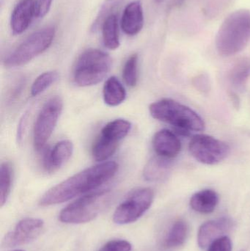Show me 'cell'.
I'll list each match as a JSON object with an SVG mask.
<instances>
[{"mask_svg": "<svg viewBox=\"0 0 250 251\" xmlns=\"http://www.w3.org/2000/svg\"><path fill=\"white\" fill-rule=\"evenodd\" d=\"M115 162H104L90 167L51 187L39 201L42 206L59 204L81 195L93 192L117 174Z\"/></svg>", "mask_w": 250, "mask_h": 251, "instance_id": "obj_1", "label": "cell"}, {"mask_svg": "<svg viewBox=\"0 0 250 251\" xmlns=\"http://www.w3.org/2000/svg\"><path fill=\"white\" fill-rule=\"evenodd\" d=\"M250 41V10L239 9L230 13L219 28L215 45L223 57L235 55L246 48Z\"/></svg>", "mask_w": 250, "mask_h": 251, "instance_id": "obj_2", "label": "cell"}, {"mask_svg": "<svg viewBox=\"0 0 250 251\" xmlns=\"http://www.w3.org/2000/svg\"><path fill=\"white\" fill-rule=\"evenodd\" d=\"M149 111L154 119L173 126L182 135L205 130L204 119L195 110L175 100L163 99L156 101L150 106Z\"/></svg>", "mask_w": 250, "mask_h": 251, "instance_id": "obj_3", "label": "cell"}, {"mask_svg": "<svg viewBox=\"0 0 250 251\" xmlns=\"http://www.w3.org/2000/svg\"><path fill=\"white\" fill-rule=\"evenodd\" d=\"M110 190L91 192L68 205L60 212L59 219L63 224H82L91 222L108 205Z\"/></svg>", "mask_w": 250, "mask_h": 251, "instance_id": "obj_4", "label": "cell"}, {"mask_svg": "<svg viewBox=\"0 0 250 251\" xmlns=\"http://www.w3.org/2000/svg\"><path fill=\"white\" fill-rule=\"evenodd\" d=\"M112 59L107 53L90 49L84 51L73 69V80L80 87L97 85L104 79L112 67Z\"/></svg>", "mask_w": 250, "mask_h": 251, "instance_id": "obj_5", "label": "cell"}, {"mask_svg": "<svg viewBox=\"0 0 250 251\" xmlns=\"http://www.w3.org/2000/svg\"><path fill=\"white\" fill-rule=\"evenodd\" d=\"M55 36V28L46 26L29 35L4 60L8 68L18 67L30 62L42 54L52 44Z\"/></svg>", "mask_w": 250, "mask_h": 251, "instance_id": "obj_6", "label": "cell"}, {"mask_svg": "<svg viewBox=\"0 0 250 251\" xmlns=\"http://www.w3.org/2000/svg\"><path fill=\"white\" fill-rule=\"evenodd\" d=\"M154 199V191L151 188L142 187L133 190L116 208L113 221L118 225L136 222L150 209Z\"/></svg>", "mask_w": 250, "mask_h": 251, "instance_id": "obj_7", "label": "cell"}, {"mask_svg": "<svg viewBox=\"0 0 250 251\" xmlns=\"http://www.w3.org/2000/svg\"><path fill=\"white\" fill-rule=\"evenodd\" d=\"M63 107V100L58 96L51 97L43 106L34 125L33 143L35 150H42L46 144L57 126Z\"/></svg>", "mask_w": 250, "mask_h": 251, "instance_id": "obj_8", "label": "cell"}, {"mask_svg": "<svg viewBox=\"0 0 250 251\" xmlns=\"http://www.w3.org/2000/svg\"><path fill=\"white\" fill-rule=\"evenodd\" d=\"M192 156L201 163L208 165H217L227 157L230 148L226 142L208 134L194 135L189 144Z\"/></svg>", "mask_w": 250, "mask_h": 251, "instance_id": "obj_9", "label": "cell"}, {"mask_svg": "<svg viewBox=\"0 0 250 251\" xmlns=\"http://www.w3.org/2000/svg\"><path fill=\"white\" fill-rule=\"evenodd\" d=\"M44 222L38 218H26L19 221L2 240L4 248H14L36 240L44 229Z\"/></svg>", "mask_w": 250, "mask_h": 251, "instance_id": "obj_10", "label": "cell"}, {"mask_svg": "<svg viewBox=\"0 0 250 251\" xmlns=\"http://www.w3.org/2000/svg\"><path fill=\"white\" fill-rule=\"evenodd\" d=\"M233 227V221L229 218H221L208 221L198 231V243L201 249H206L214 240L225 236Z\"/></svg>", "mask_w": 250, "mask_h": 251, "instance_id": "obj_11", "label": "cell"}, {"mask_svg": "<svg viewBox=\"0 0 250 251\" xmlns=\"http://www.w3.org/2000/svg\"><path fill=\"white\" fill-rule=\"evenodd\" d=\"M153 148L157 156L172 159L176 157L182 151V143L178 136L169 129L159 130L154 134Z\"/></svg>", "mask_w": 250, "mask_h": 251, "instance_id": "obj_12", "label": "cell"}, {"mask_svg": "<svg viewBox=\"0 0 250 251\" xmlns=\"http://www.w3.org/2000/svg\"><path fill=\"white\" fill-rule=\"evenodd\" d=\"M144 13L142 2L135 0L125 7L121 18V29L126 35L134 36L139 33L143 27Z\"/></svg>", "mask_w": 250, "mask_h": 251, "instance_id": "obj_13", "label": "cell"}, {"mask_svg": "<svg viewBox=\"0 0 250 251\" xmlns=\"http://www.w3.org/2000/svg\"><path fill=\"white\" fill-rule=\"evenodd\" d=\"M73 145L70 140H63L58 142L45 155L44 166L45 171L54 172L60 169L73 154Z\"/></svg>", "mask_w": 250, "mask_h": 251, "instance_id": "obj_14", "label": "cell"}, {"mask_svg": "<svg viewBox=\"0 0 250 251\" xmlns=\"http://www.w3.org/2000/svg\"><path fill=\"white\" fill-rule=\"evenodd\" d=\"M34 16V0H21L13 9L10 28L13 35L23 33L30 25Z\"/></svg>", "mask_w": 250, "mask_h": 251, "instance_id": "obj_15", "label": "cell"}, {"mask_svg": "<svg viewBox=\"0 0 250 251\" xmlns=\"http://www.w3.org/2000/svg\"><path fill=\"white\" fill-rule=\"evenodd\" d=\"M219 200L220 199L217 192L211 189H205L197 192L192 196L190 206L198 213H212L218 205Z\"/></svg>", "mask_w": 250, "mask_h": 251, "instance_id": "obj_16", "label": "cell"}, {"mask_svg": "<svg viewBox=\"0 0 250 251\" xmlns=\"http://www.w3.org/2000/svg\"><path fill=\"white\" fill-rule=\"evenodd\" d=\"M103 98L105 104L110 107L120 105L126 100V90L115 76H111L106 81L103 88Z\"/></svg>", "mask_w": 250, "mask_h": 251, "instance_id": "obj_17", "label": "cell"}, {"mask_svg": "<svg viewBox=\"0 0 250 251\" xmlns=\"http://www.w3.org/2000/svg\"><path fill=\"white\" fill-rule=\"evenodd\" d=\"M171 159L161 156L151 159L144 169L143 175L145 179L150 181H161L167 178L171 168Z\"/></svg>", "mask_w": 250, "mask_h": 251, "instance_id": "obj_18", "label": "cell"}, {"mask_svg": "<svg viewBox=\"0 0 250 251\" xmlns=\"http://www.w3.org/2000/svg\"><path fill=\"white\" fill-rule=\"evenodd\" d=\"M189 227L183 220H178L169 230L165 239L164 246L167 249H174L183 246L187 239Z\"/></svg>", "mask_w": 250, "mask_h": 251, "instance_id": "obj_19", "label": "cell"}, {"mask_svg": "<svg viewBox=\"0 0 250 251\" xmlns=\"http://www.w3.org/2000/svg\"><path fill=\"white\" fill-rule=\"evenodd\" d=\"M103 41L104 46L110 50H114L120 47L119 39L118 20L117 15H112L106 19L101 26Z\"/></svg>", "mask_w": 250, "mask_h": 251, "instance_id": "obj_20", "label": "cell"}, {"mask_svg": "<svg viewBox=\"0 0 250 251\" xmlns=\"http://www.w3.org/2000/svg\"><path fill=\"white\" fill-rule=\"evenodd\" d=\"M132 128V124L125 119H116L103 127L101 135L113 141L119 142L128 135Z\"/></svg>", "mask_w": 250, "mask_h": 251, "instance_id": "obj_21", "label": "cell"}, {"mask_svg": "<svg viewBox=\"0 0 250 251\" xmlns=\"http://www.w3.org/2000/svg\"><path fill=\"white\" fill-rule=\"evenodd\" d=\"M117 146V142L113 141L100 134L92 145V157L97 162H104L115 153Z\"/></svg>", "mask_w": 250, "mask_h": 251, "instance_id": "obj_22", "label": "cell"}, {"mask_svg": "<svg viewBox=\"0 0 250 251\" xmlns=\"http://www.w3.org/2000/svg\"><path fill=\"white\" fill-rule=\"evenodd\" d=\"M250 76V60L243 59L233 66L230 71L229 79L233 88L242 91L246 86Z\"/></svg>", "mask_w": 250, "mask_h": 251, "instance_id": "obj_23", "label": "cell"}, {"mask_svg": "<svg viewBox=\"0 0 250 251\" xmlns=\"http://www.w3.org/2000/svg\"><path fill=\"white\" fill-rule=\"evenodd\" d=\"M123 0H105L91 26V32H96L101 29L103 24L107 18L114 14V10L118 8Z\"/></svg>", "mask_w": 250, "mask_h": 251, "instance_id": "obj_24", "label": "cell"}, {"mask_svg": "<svg viewBox=\"0 0 250 251\" xmlns=\"http://www.w3.org/2000/svg\"><path fill=\"white\" fill-rule=\"evenodd\" d=\"M12 181H13V170L8 162H3L0 168V201L1 206L7 202L11 191Z\"/></svg>", "mask_w": 250, "mask_h": 251, "instance_id": "obj_25", "label": "cell"}, {"mask_svg": "<svg viewBox=\"0 0 250 251\" xmlns=\"http://www.w3.org/2000/svg\"><path fill=\"white\" fill-rule=\"evenodd\" d=\"M59 75L57 72L50 71L44 72L36 78L31 88V95L37 97L42 94L47 88H49L58 79Z\"/></svg>", "mask_w": 250, "mask_h": 251, "instance_id": "obj_26", "label": "cell"}, {"mask_svg": "<svg viewBox=\"0 0 250 251\" xmlns=\"http://www.w3.org/2000/svg\"><path fill=\"white\" fill-rule=\"evenodd\" d=\"M123 78L126 85L135 87L138 80V55L132 54L129 57L123 69Z\"/></svg>", "mask_w": 250, "mask_h": 251, "instance_id": "obj_27", "label": "cell"}, {"mask_svg": "<svg viewBox=\"0 0 250 251\" xmlns=\"http://www.w3.org/2000/svg\"><path fill=\"white\" fill-rule=\"evenodd\" d=\"M132 246L125 240H113L107 242L98 251H132Z\"/></svg>", "mask_w": 250, "mask_h": 251, "instance_id": "obj_28", "label": "cell"}, {"mask_svg": "<svg viewBox=\"0 0 250 251\" xmlns=\"http://www.w3.org/2000/svg\"><path fill=\"white\" fill-rule=\"evenodd\" d=\"M53 0H34V17L44 18L49 11Z\"/></svg>", "mask_w": 250, "mask_h": 251, "instance_id": "obj_29", "label": "cell"}, {"mask_svg": "<svg viewBox=\"0 0 250 251\" xmlns=\"http://www.w3.org/2000/svg\"><path fill=\"white\" fill-rule=\"evenodd\" d=\"M207 251H232V242L227 236H223L214 240Z\"/></svg>", "mask_w": 250, "mask_h": 251, "instance_id": "obj_30", "label": "cell"}, {"mask_svg": "<svg viewBox=\"0 0 250 251\" xmlns=\"http://www.w3.org/2000/svg\"><path fill=\"white\" fill-rule=\"evenodd\" d=\"M28 115H29V113H27V112L25 113L23 116H22V119H21L20 122H19L17 130V140L19 141V143H21L22 137H23V132L24 131L25 125H26V120H27Z\"/></svg>", "mask_w": 250, "mask_h": 251, "instance_id": "obj_31", "label": "cell"}, {"mask_svg": "<svg viewBox=\"0 0 250 251\" xmlns=\"http://www.w3.org/2000/svg\"><path fill=\"white\" fill-rule=\"evenodd\" d=\"M163 1H164V0H155L156 2L157 3L162 2Z\"/></svg>", "mask_w": 250, "mask_h": 251, "instance_id": "obj_32", "label": "cell"}, {"mask_svg": "<svg viewBox=\"0 0 250 251\" xmlns=\"http://www.w3.org/2000/svg\"><path fill=\"white\" fill-rule=\"evenodd\" d=\"M22 251V250H16V251Z\"/></svg>", "mask_w": 250, "mask_h": 251, "instance_id": "obj_33", "label": "cell"}, {"mask_svg": "<svg viewBox=\"0 0 250 251\" xmlns=\"http://www.w3.org/2000/svg\"></svg>", "mask_w": 250, "mask_h": 251, "instance_id": "obj_34", "label": "cell"}]
</instances>
